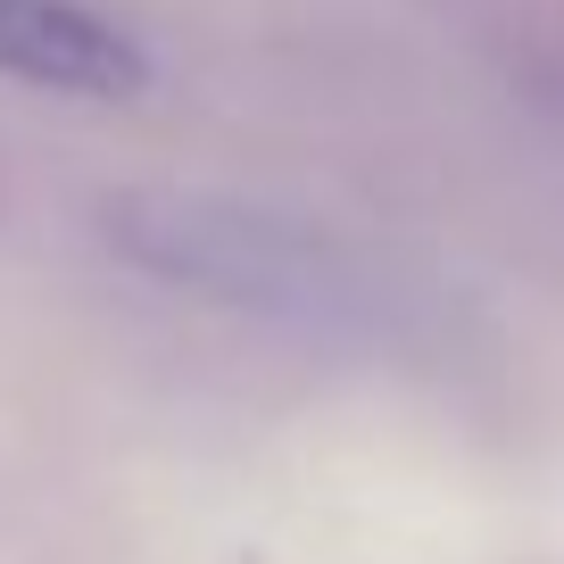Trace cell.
<instances>
[{"mask_svg": "<svg viewBox=\"0 0 564 564\" xmlns=\"http://www.w3.org/2000/svg\"><path fill=\"white\" fill-rule=\"evenodd\" d=\"M0 75L67 100H124L150 84V58L84 0H0Z\"/></svg>", "mask_w": 564, "mask_h": 564, "instance_id": "6da1fadb", "label": "cell"}]
</instances>
